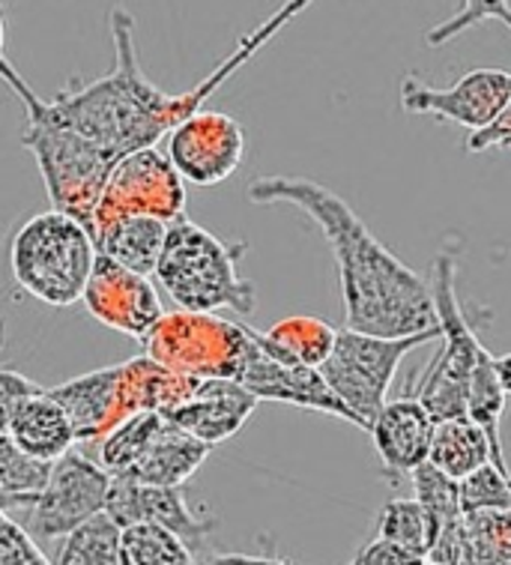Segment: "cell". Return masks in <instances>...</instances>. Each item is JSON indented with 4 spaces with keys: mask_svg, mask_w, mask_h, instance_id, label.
Masks as SVG:
<instances>
[{
    "mask_svg": "<svg viewBox=\"0 0 511 565\" xmlns=\"http://www.w3.org/2000/svg\"><path fill=\"white\" fill-rule=\"evenodd\" d=\"M511 99V73L505 70H472L451 87L425 84L419 75L401 78V108L409 114H428L446 124L479 132L497 120Z\"/></svg>",
    "mask_w": 511,
    "mask_h": 565,
    "instance_id": "12",
    "label": "cell"
},
{
    "mask_svg": "<svg viewBox=\"0 0 511 565\" xmlns=\"http://www.w3.org/2000/svg\"><path fill=\"white\" fill-rule=\"evenodd\" d=\"M428 461L460 482V479L476 473L479 467L493 461V446L485 428L479 422H472L470 416L446 419L437 422V428H434Z\"/></svg>",
    "mask_w": 511,
    "mask_h": 565,
    "instance_id": "23",
    "label": "cell"
},
{
    "mask_svg": "<svg viewBox=\"0 0 511 565\" xmlns=\"http://www.w3.org/2000/svg\"><path fill=\"white\" fill-rule=\"evenodd\" d=\"M210 443L198 440L194 434L183 431L180 425L164 419V425L150 443V449L141 455V461L135 463L124 479H135L143 484H168V488H185L201 463L210 458Z\"/></svg>",
    "mask_w": 511,
    "mask_h": 565,
    "instance_id": "21",
    "label": "cell"
},
{
    "mask_svg": "<svg viewBox=\"0 0 511 565\" xmlns=\"http://www.w3.org/2000/svg\"><path fill=\"white\" fill-rule=\"evenodd\" d=\"M246 195L257 206H297L323 231L336 257L350 329L401 339L440 327L428 278L392 255L332 189L308 177L273 174L255 177Z\"/></svg>",
    "mask_w": 511,
    "mask_h": 565,
    "instance_id": "2",
    "label": "cell"
},
{
    "mask_svg": "<svg viewBox=\"0 0 511 565\" xmlns=\"http://www.w3.org/2000/svg\"><path fill=\"white\" fill-rule=\"evenodd\" d=\"M485 21H502L511 31V0H460L458 12L440 21V24H434L425 33V42L434 45V49H440V45L451 42L460 33L485 24Z\"/></svg>",
    "mask_w": 511,
    "mask_h": 565,
    "instance_id": "31",
    "label": "cell"
},
{
    "mask_svg": "<svg viewBox=\"0 0 511 565\" xmlns=\"http://www.w3.org/2000/svg\"><path fill=\"white\" fill-rule=\"evenodd\" d=\"M185 210V180L177 171L171 156L159 153V147H147L126 156L108 177L96 218H93V239L105 227L129 216H153L174 222Z\"/></svg>",
    "mask_w": 511,
    "mask_h": 565,
    "instance_id": "9",
    "label": "cell"
},
{
    "mask_svg": "<svg viewBox=\"0 0 511 565\" xmlns=\"http://www.w3.org/2000/svg\"><path fill=\"white\" fill-rule=\"evenodd\" d=\"M248 252L246 239L225 243L192 218H174L168 225L162 257L156 267L159 285L174 299L177 309L252 315L257 306L255 281L239 276Z\"/></svg>",
    "mask_w": 511,
    "mask_h": 565,
    "instance_id": "4",
    "label": "cell"
},
{
    "mask_svg": "<svg viewBox=\"0 0 511 565\" xmlns=\"http://www.w3.org/2000/svg\"><path fill=\"white\" fill-rule=\"evenodd\" d=\"M57 565H124V526L111 514H96L63 539Z\"/></svg>",
    "mask_w": 511,
    "mask_h": 565,
    "instance_id": "26",
    "label": "cell"
},
{
    "mask_svg": "<svg viewBox=\"0 0 511 565\" xmlns=\"http://www.w3.org/2000/svg\"><path fill=\"white\" fill-rule=\"evenodd\" d=\"M239 383L248 392H255L257 402L287 404L299 411L327 413L336 419H344L365 431V425L348 404L338 398V392L329 386L327 374L308 362L290 356L276 341L266 339V332L255 329V350L248 356L246 369L239 374Z\"/></svg>",
    "mask_w": 511,
    "mask_h": 565,
    "instance_id": "10",
    "label": "cell"
},
{
    "mask_svg": "<svg viewBox=\"0 0 511 565\" xmlns=\"http://www.w3.org/2000/svg\"><path fill=\"white\" fill-rule=\"evenodd\" d=\"M124 565H198L194 547L171 530L135 524L124 530Z\"/></svg>",
    "mask_w": 511,
    "mask_h": 565,
    "instance_id": "29",
    "label": "cell"
},
{
    "mask_svg": "<svg viewBox=\"0 0 511 565\" xmlns=\"http://www.w3.org/2000/svg\"><path fill=\"white\" fill-rule=\"evenodd\" d=\"M311 7V0H285L269 19L248 31L225 61L206 73L192 90L164 93L156 87L141 66L138 42H135V19L124 7H114L108 12V31H111L114 66L99 78H72L63 90L54 93V99H42L36 93V103L54 124L66 126L72 132L87 138L91 145L103 150L114 164H120L126 156L156 147L162 138L174 132L177 126L189 117L204 111L210 96L222 90L260 49L276 40L287 24L299 19Z\"/></svg>",
    "mask_w": 511,
    "mask_h": 565,
    "instance_id": "1",
    "label": "cell"
},
{
    "mask_svg": "<svg viewBox=\"0 0 511 565\" xmlns=\"http://www.w3.org/2000/svg\"><path fill=\"white\" fill-rule=\"evenodd\" d=\"M374 535L428 556L434 539H437V530H434V521L425 512V505L413 497V500H388L377 512Z\"/></svg>",
    "mask_w": 511,
    "mask_h": 565,
    "instance_id": "28",
    "label": "cell"
},
{
    "mask_svg": "<svg viewBox=\"0 0 511 565\" xmlns=\"http://www.w3.org/2000/svg\"><path fill=\"white\" fill-rule=\"evenodd\" d=\"M82 302L96 323L135 341L147 339L150 329L164 318L162 297L150 276H141L108 255L96 257Z\"/></svg>",
    "mask_w": 511,
    "mask_h": 565,
    "instance_id": "14",
    "label": "cell"
},
{
    "mask_svg": "<svg viewBox=\"0 0 511 565\" xmlns=\"http://www.w3.org/2000/svg\"><path fill=\"white\" fill-rule=\"evenodd\" d=\"M509 153H511V147H509Z\"/></svg>",
    "mask_w": 511,
    "mask_h": 565,
    "instance_id": "40",
    "label": "cell"
},
{
    "mask_svg": "<svg viewBox=\"0 0 511 565\" xmlns=\"http://www.w3.org/2000/svg\"><path fill=\"white\" fill-rule=\"evenodd\" d=\"M117 524H156L171 530L198 551L204 539L219 530V518H198L185 503L183 488H168V484H143L135 479L114 476L108 509Z\"/></svg>",
    "mask_w": 511,
    "mask_h": 565,
    "instance_id": "15",
    "label": "cell"
},
{
    "mask_svg": "<svg viewBox=\"0 0 511 565\" xmlns=\"http://www.w3.org/2000/svg\"><path fill=\"white\" fill-rule=\"evenodd\" d=\"M96 257L99 248L91 227L61 210L31 216L10 243V267L19 288L52 309L82 302Z\"/></svg>",
    "mask_w": 511,
    "mask_h": 565,
    "instance_id": "6",
    "label": "cell"
},
{
    "mask_svg": "<svg viewBox=\"0 0 511 565\" xmlns=\"http://www.w3.org/2000/svg\"><path fill=\"white\" fill-rule=\"evenodd\" d=\"M0 422H3V434H10L24 452L45 458V461H61L78 443L70 413L63 411L57 398H52L49 390L21 402L15 411L0 416Z\"/></svg>",
    "mask_w": 511,
    "mask_h": 565,
    "instance_id": "20",
    "label": "cell"
},
{
    "mask_svg": "<svg viewBox=\"0 0 511 565\" xmlns=\"http://www.w3.org/2000/svg\"><path fill=\"white\" fill-rule=\"evenodd\" d=\"M434 428L437 422L416 395L388 402L377 413L369 434L388 482H398L401 476H409L428 461Z\"/></svg>",
    "mask_w": 511,
    "mask_h": 565,
    "instance_id": "17",
    "label": "cell"
},
{
    "mask_svg": "<svg viewBox=\"0 0 511 565\" xmlns=\"http://www.w3.org/2000/svg\"><path fill=\"white\" fill-rule=\"evenodd\" d=\"M111 484L114 476L103 463L87 455L66 452L61 461H54L52 479L24 518V526L40 542L66 539L108 509Z\"/></svg>",
    "mask_w": 511,
    "mask_h": 565,
    "instance_id": "11",
    "label": "cell"
},
{
    "mask_svg": "<svg viewBox=\"0 0 511 565\" xmlns=\"http://www.w3.org/2000/svg\"><path fill=\"white\" fill-rule=\"evenodd\" d=\"M49 392L70 413L78 443H99L120 422L129 419L124 402V362L87 371L82 377L52 386Z\"/></svg>",
    "mask_w": 511,
    "mask_h": 565,
    "instance_id": "16",
    "label": "cell"
},
{
    "mask_svg": "<svg viewBox=\"0 0 511 565\" xmlns=\"http://www.w3.org/2000/svg\"><path fill=\"white\" fill-rule=\"evenodd\" d=\"M428 559L443 565H511V509L460 514L437 535Z\"/></svg>",
    "mask_w": 511,
    "mask_h": 565,
    "instance_id": "19",
    "label": "cell"
},
{
    "mask_svg": "<svg viewBox=\"0 0 511 565\" xmlns=\"http://www.w3.org/2000/svg\"><path fill=\"white\" fill-rule=\"evenodd\" d=\"M164 425V416L159 411H141L120 422L108 437L99 440L96 449V461L103 463L111 476H124L132 470L135 463L141 461V455L150 449L156 434Z\"/></svg>",
    "mask_w": 511,
    "mask_h": 565,
    "instance_id": "25",
    "label": "cell"
},
{
    "mask_svg": "<svg viewBox=\"0 0 511 565\" xmlns=\"http://www.w3.org/2000/svg\"><path fill=\"white\" fill-rule=\"evenodd\" d=\"M443 339V327L416 332V335H374L362 329H338L336 350L323 362L329 386L338 392V398L356 413L365 431L377 419V413L386 407V395L392 390V381L398 374L401 362L407 360L413 350L425 348L430 341Z\"/></svg>",
    "mask_w": 511,
    "mask_h": 565,
    "instance_id": "8",
    "label": "cell"
},
{
    "mask_svg": "<svg viewBox=\"0 0 511 565\" xmlns=\"http://www.w3.org/2000/svg\"><path fill=\"white\" fill-rule=\"evenodd\" d=\"M425 565H443V563H434V559H425Z\"/></svg>",
    "mask_w": 511,
    "mask_h": 565,
    "instance_id": "39",
    "label": "cell"
},
{
    "mask_svg": "<svg viewBox=\"0 0 511 565\" xmlns=\"http://www.w3.org/2000/svg\"><path fill=\"white\" fill-rule=\"evenodd\" d=\"M460 246L464 243L458 237H449L434 257L430 290H434V302H437V315H440L443 327L440 353L413 381V392H409L428 407L434 422L470 416L472 377L488 362L497 360L491 350L481 344L479 329L472 327L467 311L460 309L458 290H455Z\"/></svg>",
    "mask_w": 511,
    "mask_h": 565,
    "instance_id": "5",
    "label": "cell"
},
{
    "mask_svg": "<svg viewBox=\"0 0 511 565\" xmlns=\"http://www.w3.org/2000/svg\"><path fill=\"white\" fill-rule=\"evenodd\" d=\"M460 505L464 514L511 509V473L500 470L493 461L479 467L476 473L460 479Z\"/></svg>",
    "mask_w": 511,
    "mask_h": 565,
    "instance_id": "32",
    "label": "cell"
},
{
    "mask_svg": "<svg viewBox=\"0 0 511 565\" xmlns=\"http://www.w3.org/2000/svg\"><path fill=\"white\" fill-rule=\"evenodd\" d=\"M168 156L185 183H225L246 159V129L231 114L204 108L168 135Z\"/></svg>",
    "mask_w": 511,
    "mask_h": 565,
    "instance_id": "13",
    "label": "cell"
},
{
    "mask_svg": "<svg viewBox=\"0 0 511 565\" xmlns=\"http://www.w3.org/2000/svg\"><path fill=\"white\" fill-rule=\"evenodd\" d=\"M353 559H356V565H425L428 556H422L416 551H409V547H401L395 542H386V539L374 535Z\"/></svg>",
    "mask_w": 511,
    "mask_h": 565,
    "instance_id": "34",
    "label": "cell"
},
{
    "mask_svg": "<svg viewBox=\"0 0 511 565\" xmlns=\"http://www.w3.org/2000/svg\"><path fill=\"white\" fill-rule=\"evenodd\" d=\"M168 371L201 381H239L255 350V329L215 311H171L141 341Z\"/></svg>",
    "mask_w": 511,
    "mask_h": 565,
    "instance_id": "7",
    "label": "cell"
},
{
    "mask_svg": "<svg viewBox=\"0 0 511 565\" xmlns=\"http://www.w3.org/2000/svg\"><path fill=\"white\" fill-rule=\"evenodd\" d=\"M257 404L260 402L255 392H248L239 381H201V386L183 404H177L174 411L162 416L180 425L183 431L194 434L198 440L219 446L243 431Z\"/></svg>",
    "mask_w": 511,
    "mask_h": 565,
    "instance_id": "18",
    "label": "cell"
},
{
    "mask_svg": "<svg viewBox=\"0 0 511 565\" xmlns=\"http://www.w3.org/2000/svg\"><path fill=\"white\" fill-rule=\"evenodd\" d=\"M0 565H52V559L36 545L31 530L19 524L12 514L0 518Z\"/></svg>",
    "mask_w": 511,
    "mask_h": 565,
    "instance_id": "33",
    "label": "cell"
},
{
    "mask_svg": "<svg viewBox=\"0 0 511 565\" xmlns=\"http://www.w3.org/2000/svg\"><path fill=\"white\" fill-rule=\"evenodd\" d=\"M201 565H294L281 559L278 554H215L204 559ZM348 565H356V559H350Z\"/></svg>",
    "mask_w": 511,
    "mask_h": 565,
    "instance_id": "37",
    "label": "cell"
},
{
    "mask_svg": "<svg viewBox=\"0 0 511 565\" xmlns=\"http://www.w3.org/2000/svg\"><path fill=\"white\" fill-rule=\"evenodd\" d=\"M409 482H413V497L425 505V512L430 514L434 521V530L437 535L446 530L449 524H455L460 514H464V505H460V482L451 479L449 473H443L440 467H434L430 461H425L422 467H416L409 473ZM437 542V539H434Z\"/></svg>",
    "mask_w": 511,
    "mask_h": 565,
    "instance_id": "30",
    "label": "cell"
},
{
    "mask_svg": "<svg viewBox=\"0 0 511 565\" xmlns=\"http://www.w3.org/2000/svg\"><path fill=\"white\" fill-rule=\"evenodd\" d=\"M467 153H488V150H509L511 147V99L509 105L497 114V120L491 126H485L479 132H470L467 135Z\"/></svg>",
    "mask_w": 511,
    "mask_h": 565,
    "instance_id": "35",
    "label": "cell"
},
{
    "mask_svg": "<svg viewBox=\"0 0 511 565\" xmlns=\"http://www.w3.org/2000/svg\"><path fill=\"white\" fill-rule=\"evenodd\" d=\"M266 339L276 341L278 348L287 350L290 356L323 369L329 353L336 350L338 329L323 318L315 315H294V318H281L278 323L266 329Z\"/></svg>",
    "mask_w": 511,
    "mask_h": 565,
    "instance_id": "27",
    "label": "cell"
},
{
    "mask_svg": "<svg viewBox=\"0 0 511 565\" xmlns=\"http://www.w3.org/2000/svg\"><path fill=\"white\" fill-rule=\"evenodd\" d=\"M168 225L171 222L153 216L120 218L96 237V248H99V255L114 257L117 264H124L141 276H156L164 239H168Z\"/></svg>",
    "mask_w": 511,
    "mask_h": 565,
    "instance_id": "22",
    "label": "cell"
},
{
    "mask_svg": "<svg viewBox=\"0 0 511 565\" xmlns=\"http://www.w3.org/2000/svg\"><path fill=\"white\" fill-rule=\"evenodd\" d=\"M0 75L24 108L28 126L21 132V147L36 159L52 206L84 222L93 234L96 206H99V198H103L108 177L117 164L87 138L54 124L52 117L42 111L36 103V90L21 78L7 52L0 54Z\"/></svg>",
    "mask_w": 511,
    "mask_h": 565,
    "instance_id": "3",
    "label": "cell"
},
{
    "mask_svg": "<svg viewBox=\"0 0 511 565\" xmlns=\"http://www.w3.org/2000/svg\"><path fill=\"white\" fill-rule=\"evenodd\" d=\"M45 386L33 383L31 377H24L19 371L3 369L0 371V416H7L19 407L21 402H28L33 395H40Z\"/></svg>",
    "mask_w": 511,
    "mask_h": 565,
    "instance_id": "36",
    "label": "cell"
},
{
    "mask_svg": "<svg viewBox=\"0 0 511 565\" xmlns=\"http://www.w3.org/2000/svg\"><path fill=\"white\" fill-rule=\"evenodd\" d=\"M52 473L54 461L24 452L10 434H0V509L3 514H12L15 509L31 512Z\"/></svg>",
    "mask_w": 511,
    "mask_h": 565,
    "instance_id": "24",
    "label": "cell"
},
{
    "mask_svg": "<svg viewBox=\"0 0 511 565\" xmlns=\"http://www.w3.org/2000/svg\"><path fill=\"white\" fill-rule=\"evenodd\" d=\"M497 371H500L502 390L511 395V353H505V356H497Z\"/></svg>",
    "mask_w": 511,
    "mask_h": 565,
    "instance_id": "38",
    "label": "cell"
}]
</instances>
